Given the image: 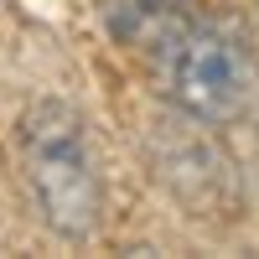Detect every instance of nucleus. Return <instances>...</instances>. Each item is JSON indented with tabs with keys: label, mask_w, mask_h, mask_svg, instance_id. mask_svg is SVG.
I'll list each match as a JSON object with an SVG mask.
<instances>
[{
	"label": "nucleus",
	"mask_w": 259,
	"mask_h": 259,
	"mask_svg": "<svg viewBox=\"0 0 259 259\" xmlns=\"http://www.w3.org/2000/svg\"><path fill=\"white\" fill-rule=\"evenodd\" d=\"M254 6H259V0H254Z\"/></svg>",
	"instance_id": "4"
},
{
	"label": "nucleus",
	"mask_w": 259,
	"mask_h": 259,
	"mask_svg": "<svg viewBox=\"0 0 259 259\" xmlns=\"http://www.w3.org/2000/svg\"><path fill=\"white\" fill-rule=\"evenodd\" d=\"M99 16H104L114 41H124L135 52H150L192 11H187V0H99Z\"/></svg>",
	"instance_id": "3"
},
{
	"label": "nucleus",
	"mask_w": 259,
	"mask_h": 259,
	"mask_svg": "<svg viewBox=\"0 0 259 259\" xmlns=\"http://www.w3.org/2000/svg\"><path fill=\"white\" fill-rule=\"evenodd\" d=\"M16 166L21 187L62 244L94 239L104 218V177L94 161L89 119L68 99H36L16 124Z\"/></svg>",
	"instance_id": "1"
},
{
	"label": "nucleus",
	"mask_w": 259,
	"mask_h": 259,
	"mask_svg": "<svg viewBox=\"0 0 259 259\" xmlns=\"http://www.w3.org/2000/svg\"><path fill=\"white\" fill-rule=\"evenodd\" d=\"M145 57L161 99L192 124H228L254 99V47L223 16H182Z\"/></svg>",
	"instance_id": "2"
}]
</instances>
